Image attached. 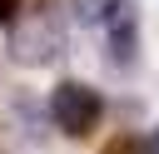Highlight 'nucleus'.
<instances>
[{
  "instance_id": "f257e3e1",
  "label": "nucleus",
  "mask_w": 159,
  "mask_h": 154,
  "mask_svg": "<svg viewBox=\"0 0 159 154\" xmlns=\"http://www.w3.org/2000/svg\"><path fill=\"white\" fill-rule=\"evenodd\" d=\"M5 30H10V60H15V65H30V70H35V65L60 60V50H65V20L55 15L50 0L20 10Z\"/></svg>"
},
{
  "instance_id": "f03ea898",
  "label": "nucleus",
  "mask_w": 159,
  "mask_h": 154,
  "mask_svg": "<svg viewBox=\"0 0 159 154\" xmlns=\"http://www.w3.org/2000/svg\"><path fill=\"white\" fill-rule=\"evenodd\" d=\"M99 114H104V99H99L89 84H80V79H60V84L50 89V119H55L60 134L84 139V134L99 124Z\"/></svg>"
},
{
  "instance_id": "7ed1b4c3",
  "label": "nucleus",
  "mask_w": 159,
  "mask_h": 154,
  "mask_svg": "<svg viewBox=\"0 0 159 154\" xmlns=\"http://www.w3.org/2000/svg\"><path fill=\"white\" fill-rule=\"evenodd\" d=\"M104 30H109V60H114V65H129V60H134V45H139L134 5H124V0H119V10L104 20Z\"/></svg>"
},
{
  "instance_id": "20e7f679",
  "label": "nucleus",
  "mask_w": 159,
  "mask_h": 154,
  "mask_svg": "<svg viewBox=\"0 0 159 154\" xmlns=\"http://www.w3.org/2000/svg\"><path fill=\"white\" fill-rule=\"evenodd\" d=\"M114 10H119V0H75V15H80L84 25H104Z\"/></svg>"
},
{
  "instance_id": "39448f33",
  "label": "nucleus",
  "mask_w": 159,
  "mask_h": 154,
  "mask_svg": "<svg viewBox=\"0 0 159 154\" xmlns=\"http://www.w3.org/2000/svg\"><path fill=\"white\" fill-rule=\"evenodd\" d=\"M109 154H144V144L124 134V139H114V144H109Z\"/></svg>"
},
{
  "instance_id": "423d86ee",
  "label": "nucleus",
  "mask_w": 159,
  "mask_h": 154,
  "mask_svg": "<svg viewBox=\"0 0 159 154\" xmlns=\"http://www.w3.org/2000/svg\"><path fill=\"white\" fill-rule=\"evenodd\" d=\"M15 15H20V0H0V25H10Z\"/></svg>"
},
{
  "instance_id": "0eeeda50",
  "label": "nucleus",
  "mask_w": 159,
  "mask_h": 154,
  "mask_svg": "<svg viewBox=\"0 0 159 154\" xmlns=\"http://www.w3.org/2000/svg\"><path fill=\"white\" fill-rule=\"evenodd\" d=\"M149 154H159V129H154V139H149Z\"/></svg>"
}]
</instances>
